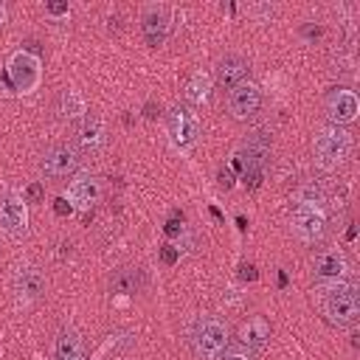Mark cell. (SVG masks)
<instances>
[{
    "label": "cell",
    "mask_w": 360,
    "mask_h": 360,
    "mask_svg": "<svg viewBox=\"0 0 360 360\" xmlns=\"http://www.w3.org/2000/svg\"><path fill=\"white\" fill-rule=\"evenodd\" d=\"M79 141L87 152H96L101 143H104V121L98 112H84V121H82V129H79Z\"/></svg>",
    "instance_id": "obj_17"
},
{
    "label": "cell",
    "mask_w": 360,
    "mask_h": 360,
    "mask_svg": "<svg viewBox=\"0 0 360 360\" xmlns=\"http://www.w3.org/2000/svg\"><path fill=\"white\" fill-rule=\"evenodd\" d=\"M312 152H315V160L321 163V166H326V169H332V166H338V163H343L346 158H349V152H352V138H349V132L346 129H340V127H323L318 135H315V141H312Z\"/></svg>",
    "instance_id": "obj_2"
},
{
    "label": "cell",
    "mask_w": 360,
    "mask_h": 360,
    "mask_svg": "<svg viewBox=\"0 0 360 360\" xmlns=\"http://www.w3.org/2000/svg\"><path fill=\"white\" fill-rule=\"evenodd\" d=\"M217 360H250V354H245V352H225Z\"/></svg>",
    "instance_id": "obj_30"
},
{
    "label": "cell",
    "mask_w": 360,
    "mask_h": 360,
    "mask_svg": "<svg viewBox=\"0 0 360 360\" xmlns=\"http://www.w3.org/2000/svg\"><path fill=\"white\" fill-rule=\"evenodd\" d=\"M141 34L149 48H160L169 37V14L163 8H149L141 20Z\"/></svg>",
    "instance_id": "obj_11"
},
{
    "label": "cell",
    "mask_w": 360,
    "mask_h": 360,
    "mask_svg": "<svg viewBox=\"0 0 360 360\" xmlns=\"http://www.w3.org/2000/svg\"><path fill=\"white\" fill-rule=\"evenodd\" d=\"M239 340H242L248 349H264V343L270 340V323H267L262 315L248 318V321L239 326Z\"/></svg>",
    "instance_id": "obj_15"
},
{
    "label": "cell",
    "mask_w": 360,
    "mask_h": 360,
    "mask_svg": "<svg viewBox=\"0 0 360 360\" xmlns=\"http://www.w3.org/2000/svg\"><path fill=\"white\" fill-rule=\"evenodd\" d=\"M76 166H79V158H76V152H73L70 146H65V143L48 146V149L42 152V160H39L42 174L51 177V180H65V177H70V174L76 172Z\"/></svg>",
    "instance_id": "obj_6"
},
{
    "label": "cell",
    "mask_w": 360,
    "mask_h": 360,
    "mask_svg": "<svg viewBox=\"0 0 360 360\" xmlns=\"http://www.w3.org/2000/svg\"><path fill=\"white\" fill-rule=\"evenodd\" d=\"M0 228L8 236H14V239L25 236V231H28V211H25L22 197H17V194H3L0 197Z\"/></svg>",
    "instance_id": "obj_8"
},
{
    "label": "cell",
    "mask_w": 360,
    "mask_h": 360,
    "mask_svg": "<svg viewBox=\"0 0 360 360\" xmlns=\"http://www.w3.org/2000/svg\"><path fill=\"white\" fill-rule=\"evenodd\" d=\"M42 197H45V186L42 183H28L25 186V200L28 202H42Z\"/></svg>",
    "instance_id": "obj_23"
},
{
    "label": "cell",
    "mask_w": 360,
    "mask_h": 360,
    "mask_svg": "<svg viewBox=\"0 0 360 360\" xmlns=\"http://www.w3.org/2000/svg\"><path fill=\"white\" fill-rule=\"evenodd\" d=\"M180 259V250L174 245H160V262L163 264H174Z\"/></svg>",
    "instance_id": "obj_25"
},
{
    "label": "cell",
    "mask_w": 360,
    "mask_h": 360,
    "mask_svg": "<svg viewBox=\"0 0 360 360\" xmlns=\"http://www.w3.org/2000/svg\"><path fill=\"white\" fill-rule=\"evenodd\" d=\"M82 112H84L82 98H79L73 90H65V93H62V115H65L68 121H76Z\"/></svg>",
    "instance_id": "obj_21"
},
{
    "label": "cell",
    "mask_w": 360,
    "mask_h": 360,
    "mask_svg": "<svg viewBox=\"0 0 360 360\" xmlns=\"http://www.w3.org/2000/svg\"><path fill=\"white\" fill-rule=\"evenodd\" d=\"M259 107H262V90L256 84H250V82H242L228 93V112L236 121L253 118L259 112Z\"/></svg>",
    "instance_id": "obj_7"
},
{
    "label": "cell",
    "mask_w": 360,
    "mask_h": 360,
    "mask_svg": "<svg viewBox=\"0 0 360 360\" xmlns=\"http://www.w3.org/2000/svg\"><path fill=\"white\" fill-rule=\"evenodd\" d=\"M239 276H242L245 281H256V278H259V273H256L253 264H242V267H239Z\"/></svg>",
    "instance_id": "obj_28"
},
{
    "label": "cell",
    "mask_w": 360,
    "mask_h": 360,
    "mask_svg": "<svg viewBox=\"0 0 360 360\" xmlns=\"http://www.w3.org/2000/svg\"><path fill=\"white\" fill-rule=\"evenodd\" d=\"M14 90L20 93H31L37 84H39V59L28 51H20L8 59V68H6Z\"/></svg>",
    "instance_id": "obj_5"
},
{
    "label": "cell",
    "mask_w": 360,
    "mask_h": 360,
    "mask_svg": "<svg viewBox=\"0 0 360 360\" xmlns=\"http://www.w3.org/2000/svg\"><path fill=\"white\" fill-rule=\"evenodd\" d=\"M45 8H48V14H53V17H62V14H68V3H48Z\"/></svg>",
    "instance_id": "obj_29"
},
{
    "label": "cell",
    "mask_w": 360,
    "mask_h": 360,
    "mask_svg": "<svg viewBox=\"0 0 360 360\" xmlns=\"http://www.w3.org/2000/svg\"><path fill=\"white\" fill-rule=\"evenodd\" d=\"M141 281L143 278H141V270L138 267H118L112 273V278H110V287L118 295H132V292L141 290Z\"/></svg>",
    "instance_id": "obj_18"
},
{
    "label": "cell",
    "mask_w": 360,
    "mask_h": 360,
    "mask_svg": "<svg viewBox=\"0 0 360 360\" xmlns=\"http://www.w3.org/2000/svg\"><path fill=\"white\" fill-rule=\"evenodd\" d=\"M217 180H219L222 188H231V186H233V174H231L228 169H219V172H217Z\"/></svg>",
    "instance_id": "obj_27"
},
{
    "label": "cell",
    "mask_w": 360,
    "mask_h": 360,
    "mask_svg": "<svg viewBox=\"0 0 360 360\" xmlns=\"http://www.w3.org/2000/svg\"><path fill=\"white\" fill-rule=\"evenodd\" d=\"M0 22H3V6H0Z\"/></svg>",
    "instance_id": "obj_32"
},
{
    "label": "cell",
    "mask_w": 360,
    "mask_h": 360,
    "mask_svg": "<svg viewBox=\"0 0 360 360\" xmlns=\"http://www.w3.org/2000/svg\"><path fill=\"white\" fill-rule=\"evenodd\" d=\"M208 93H211V76L202 73V70H197L188 79V84H186V98L191 104H205L208 101Z\"/></svg>",
    "instance_id": "obj_20"
},
{
    "label": "cell",
    "mask_w": 360,
    "mask_h": 360,
    "mask_svg": "<svg viewBox=\"0 0 360 360\" xmlns=\"http://www.w3.org/2000/svg\"><path fill=\"white\" fill-rule=\"evenodd\" d=\"M143 112H146V118H158V112H160V107H155V104L149 101V104L143 107Z\"/></svg>",
    "instance_id": "obj_31"
},
{
    "label": "cell",
    "mask_w": 360,
    "mask_h": 360,
    "mask_svg": "<svg viewBox=\"0 0 360 360\" xmlns=\"http://www.w3.org/2000/svg\"><path fill=\"white\" fill-rule=\"evenodd\" d=\"M357 110H360V104H357V96H354L352 90H335V93L326 98V112H329V118L335 121V127L354 121Z\"/></svg>",
    "instance_id": "obj_12"
},
{
    "label": "cell",
    "mask_w": 360,
    "mask_h": 360,
    "mask_svg": "<svg viewBox=\"0 0 360 360\" xmlns=\"http://www.w3.org/2000/svg\"><path fill=\"white\" fill-rule=\"evenodd\" d=\"M68 197H70L73 205H79V208H90V205L98 202V197H101V183H98L93 174H79L76 180H70V186H68Z\"/></svg>",
    "instance_id": "obj_13"
},
{
    "label": "cell",
    "mask_w": 360,
    "mask_h": 360,
    "mask_svg": "<svg viewBox=\"0 0 360 360\" xmlns=\"http://www.w3.org/2000/svg\"><path fill=\"white\" fill-rule=\"evenodd\" d=\"M180 222H183V214H180V211H174V217H172V219L163 225L166 236H180V231H183V225H180Z\"/></svg>",
    "instance_id": "obj_24"
},
{
    "label": "cell",
    "mask_w": 360,
    "mask_h": 360,
    "mask_svg": "<svg viewBox=\"0 0 360 360\" xmlns=\"http://www.w3.org/2000/svg\"><path fill=\"white\" fill-rule=\"evenodd\" d=\"M228 343V332L219 321L214 318H200L194 332H191V346H194V354L202 357V360H217L222 354Z\"/></svg>",
    "instance_id": "obj_3"
},
{
    "label": "cell",
    "mask_w": 360,
    "mask_h": 360,
    "mask_svg": "<svg viewBox=\"0 0 360 360\" xmlns=\"http://www.w3.org/2000/svg\"><path fill=\"white\" fill-rule=\"evenodd\" d=\"M290 222H292V231H295L304 242H315V239H321L323 231H326L323 208H315V205H307V202H295V205H292Z\"/></svg>",
    "instance_id": "obj_4"
},
{
    "label": "cell",
    "mask_w": 360,
    "mask_h": 360,
    "mask_svg": "<svg viewBox=\"0 0 360 360\" xmlns=\"http://www.w3.org/2000/svg\"><path fill=\"white\" fill-rule=\"evenodd\" d=\"M14 292H17V301H20V304H34V301H39L42 292H45V278H42V273H39L34 264L17 267V273H14Z\"/></svg>",
    "instance_id": "obj_10"
},
{
    "label": "cell",
    "mask_w": 360,
    "mask_h": 360,
    "mask_svg": "<svg viewBox=\"0 0 360 360\" xmlns=\"http://www.w3.org/2000/svg\"><path fill=\"white\" fill-rule=\"evenodd\" d=\"M84 346L73 329H62L56 338V360H82Z\"/></svg>",
    "instance_id": "obj_19"
},
{
    "label": "cell",
    "mask_w": 360,
    "mask_h": 360,
    "mask_svg": "<svg viewBox=\"0 0 360 360\" xmlns=\"http://www.w3.org/2000/svg\"><path fill=\"white\" fill-rule=\"evenodd\" d=\"M242 180H245V186L253 191V188L262 186V180H264V169H245V172H242Z\"/></svg>",
    "instance_id": "obj_22"
},
{
    "label": "cell",
    "mask_w": 360,
    "mask_h": 360,
    "mask_svg": "<svg viewBox=\"0 0 360 360\" xmlns=\"http://www.w3.org/2000/svg\"><path fill=\"white\" fill-rule=\"evenodd\" d=\"M53 211H56L59 217H68V214L73 211V205H70L65 197H56V200H53Z\"/></svg>",
    "instance_id": "obj_26"
},
{
    "label": "cell",
    "mask_w": 360,
    "mask_h": 360,
    "mask_svg": "<svg viewBox=\"0 0 360 360\" xmlns=\"http://www.w3.org/2000/svg\"><path fill=\"white\" fill-rule=\"evenodd\" d=\"M250 65L242 59V56H225L219 65H217V82L225 87V90H233L236 84H242V79L248 76Z\"/></svg>",
    "instance_id": "obj_14"
},
{
    "label": "cell",
    "mask_w": 360,
    "mask_h": 360,
    "mask_svg": "<svg viewBox=\"0 0 360 360\" xmlns=\"http://www.w3.org/2000/svg\"><path fill=\"white\" fill-rule=\"evenodd\" d=\"M312 267H315V273H318L323 281H340V276H343V270H346V259H343L338 250H323V253L315 256Z\"/></svg>",
    "instance_id": "obj_16"
},
{
    "label": "cell",
    "mask_w": 360,
    "mask_h": 360,
    "mask_svg": "<svg viewBox=\"0 0 360 360\" xmlns=\"http://www.w3.org/2000/svg\"><path fill=\"white\" fill-rule=\"evenodd\" d=\"M315 292V301H318V309L321 315L332 323V326H352L360 315V295H357V287L354 284H346V281H329V284H321Z\"/></svg>",
    "instance_id": "obj_1"
},
{
    "label": "cell",
    "mask_w": 360,
    "mask_h": 360,
    "mask_svg": "<svg viewBox=\"0 0 360 360\" xmlns=\"http://www.w3.org/2000/svg\"><path fill=\"white\" fill-rule=\"evenodd\" d=\"M169 132H172V138H174L177 146H188V143H194L197 135H200L197 112L188 110V107H180V104L172 107V112H169Z\"/></svg>",
    "instance_id": "obj_9"
}]
</instances>
